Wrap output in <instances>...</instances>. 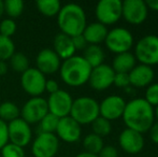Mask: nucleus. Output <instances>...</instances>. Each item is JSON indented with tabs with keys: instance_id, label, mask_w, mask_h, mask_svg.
I'll use <instances>...</instances> for the list:
<instances>
[{
	"instance_id": "37998d69",
	"label": "nucleus",
	"mask_w": 158,
	"mask_h": 157,
	"mask_svg": "<svg viewBox=\"0 0 158 157\" xmlns=\"http://www.w3.org/2000/svg\"><path fill=\"white\" fill-rule=\"evenodd\" d=\"M75 157H98L97 155H94V154L87 153V152H82V153L77 154Z\"/></svg>"
},
{
	"instance_id": "0eeeda50",
	"label": "nucleus",
	"mask_w": 158,
	"mask_h": 157,
	"mask_svg": "<svg viewBox=\"0 0 158 157\" xmlns=\"http://www.w3.org/2000/svg\"><path fill=\"white\" fill-rule=\"evenodd\" d=\"M121 0H101L97 3L95 15L97 22L104 26L114 25L122 19Z\"/></svg>"
},
{
	"instance_id": "a211bd4d",
	"label": "nucleus",
	"mask_w": 158,
	"mask_h": 157,
	"mask_svg": "<svg viewBox=\"0 0 158 157\" xmlns=\"http://www.w3.org/2000/svg\"><path fill=\"white\" fill-rule=\"evenodd\" d=\"M118 143L124 152H126L127 154L135 155L143 150L144 138L140 132L129 129V128H125L119 134Z\"/></svg>"
},
{
	"instance_id": "f3484780",
	"label": "nucleus",
	"mask_w": 158,
	"mask_h": 157,
	"mask_svg": "<svg viewBox=\"0 0 158 157\" xmlns=\"http://www.w3.org/2000/svg\"><path fill=\"white\" fill-rule=\"evenodd\" d=\"M37 69L44 76L53 74L59 71L61 66V59L52 48H43L39 52L35 58Z\"/></svg>"
},
{
	"instance_id": "6ab92c4d",
	"label": "nucleus",
	"mask_w": 158,
	"mask_h": 157,
	"mask_svg": "<svg viewBox=\"0 0 158 157\" xmlns=\"http://www.w3.org/2000/svg\"><path fill=\"white\" fill-rule=\"evenodd\" d=\"M130 86L135 88L148 87L153 83L155 73L154 70L150 66L145 65H137L130 72L128 73Z\"/></svg>"
},
{
	"instance_id": "4468645a",
	"label": "nucleus",
	"mask_w": 158,
	"mask_h": 157,
	"mask_svg": "<svg viewBox=\"0 0 158 157\" xmlns=\"http://www.w3.org/2000/svg\"><path fill=\"white\" fill-rule=\"evenodd\" d=\"M126 107V101L123 97L117 95H110L99 103V114L101 118L109 122L115 121L123 116Z\"/></svg>"
},
{
	"instance_id": "72a5a7b5",
	"label": "nucleus",
	"mask_w": 158,
	"mask_h": 157,
	"mask_svg": "<svg viewBox=\"0 0 158 157\" xmlns=\"http://www.w3.org/2000/svg\"><path fill=\"white\" fill-rule=\"evenodd\" d=\"M145 101L153 108L158 105V83H152L146 87L145 90Z\"/></svg>"
},
{
	"instance_id": "c756f323",
	"label": "nucleus",
	"mask_w": 158,
	"mask_h": 157,
	"mask_svg": "<svg viewBox=\"0 0 158 157\" xmlns=\"http://www.w3.org/2000/svg\"><path fill=\"white\" fill-rule=\"evenodd\" d=\"M92 129L93 134L103 138V137H106L111 134L112 125H111V122H109L108 119L99 116L92 123Z\"/></svg>"
},
{
	"instance_id": "412c9836",
	"label": "nucleus",
	"mask_w": 158,
	"mask_h": 157,
	"mask_svg": "<svg viewBox=\"0 0 158 157\" xmlns=\"http://www.w3.org/2000/svg\"><path fill=\"white\" fill-rule=\"evenodd\" d=\"M108 31L109 30L106 26L95 22V23L87 24L82 35L88 45H99L100 43L104 42Z\"/></svg>"
},
{
	"instance_id": "dca6fc26",
	"label": "nucleus",
	"mask_w": 158,
	"mask_h": 157,
	"mask_svg": "<svg viewBox=\"0 0 158 157\" xmlns=\"http://www.w3.org/2000/svg\"><path fill=\"white\" fill-rule=\"evenodd\" d=\"M55 134H56V137L59 140L64 141V142H77L82 134L81 125L79 123H77L71 116L59 118V123Z\"/></svg>"
},
{
	"instance_id": "f257e3e1",
	"label": "nucleus",
	"mask_w": 158,
	"mask_h": 157,
	"mask_svg": "<svg viewBox=\"0 0 158 157\" xmlns=\"http://www.w3.org/2000/svg\"><path fill=\"white\" fill-rule=\"evenodd\" d=\"M122 118L126 128L143 134L144 132L150 131L155 123L154 108L148 105L144 98H135L126 102Z\"/></svg>"
},
{
	"instance_id": "ddd939ff",
	"label": "nucleus",
	"mask_w": 158,
	"mask_h": 157,
	"mask_svg": "<svg viewBox=\"0 0 158 157\" xmlns=\"http://www.w3.org/2000/svg\"><path fill=\"white\" fill-rule=\"evenodd\" d=\"M8 134L9 142L23 149L29 144L32 138L30 125L21 118L8 123Z\"/></svg>"
},
{
	"instance_id": "5701e85b",
	"label": "nucleus",
	"mask_w": 158,
	"mask_h": 157,
	"mask_svg": "<svg viewBox=\"0 0 158 157\" xmlns=\"http://www.w3.org/2000/svg\"><path fill=\"white\" fill-rule=\"evenodd\" d=\"M83 57L88 65L93 68L102 65L104 60V52L100 45H87L83 52Z\"/></svg>"
},
{
	"instance_id": "a878e982",
	"label": "nucleus",
	"mask_w": 158,
	"mask_h": 157,
	"mask_svg": "<svg viewBox=\"0 0 158 157\" xmlns=\"http://www.w3.org/2000/svg\"><path fill=\"white\" fill-rule=\"evenodd\" d=\"M83 147L85 149L84 152L98 155L99 152L102 150V147H104L103 139L92 132V134L85 136V138L83 139Z\"/></svg>"
},
{
	"instance_id": "b1692460",
	"label": "nucleus",
	"mask_w": 158,
	"mask_h": 157,
	"mask_svg": "<svg viewBox=\"0 0 158 157\" xmlns=\"http://www.w3.org/2000/svg\"><path fill=\"white\" fill-rule=\"evenodd\" d=\"M35 6L42 15L48 17L57 16L61 9V4L58 0H38Z\"/></svg>"
},
{
	"instance_id": "a18cd8bd",
	"label": "nucleus",
	"mask_w": 158,
	"mask_h": 157,
	"mask_svg": "<svg viewBox=\"0 0 158 157\" xmlns=\"http://www.w3.org/2000/svg\"><path fill=\"white\" fill-rule=\"evenodd\" d=\"M154 111H155V119H157L158 122V105L154 109Z\"/></svg>"
},
{
	"instance_id": "2f4dec72",
	"label": "nucleus",
	"mask_w": 158,
	"mask_h": 157,
	"mask_svg": "<svg viewBox=\"0 0 158 157\" xmlns=\"http://www.w3.org/2000/svg\"><path fill=\"white\" fill-rule=\"evenodd\" d=\"M2 157H25V151L23 147L13 143H6L1 150Z\"/></svg>"
},
{
	"instance_id": "473e14b6",
	"label": "nucleus",
	"mask_w": 158,
	"mask_h": 157,
	"mask_svg": "<svg viewBox=\"0 0 158 157\" xmlns=\"http://www.w3.org/2000/svg\"><path fill=\"white\" fill-rule=\"evenodd\" d=\"M16 32V23L14 19H4L0 22V35L11 38Z\"/></svg>"
},
{
	"instance_id": "39448f33",
	"label": "nucleus",
	"mask_w": 158,
	"mask_h": 157,
	"mask_svg": "<svg viewBox=\"0 0 158 157\" xmlns=\"http://www.w3.org/2000/svg\"><path fill=\"white\" fill-rule=\"evenodd\" d=\"M133 55L141 65H158V36L148 35L140 39L135 45Z\"/></svg>"
},
{
	"instance_id": "9b49d317",
	"label": "nucleus",
	"mask_w": 158,
	"mask_h": 157,
	"mask_svg": "<svg viewBox=\"0 0 158 157\" xmlns=\"http://www.w3.org/2000/svg\"><path fill=\"white\" fill-rule=\"evenodd\" d=\"M46 102H48V113L57 116L58 118L70 115L73 99L66 90L59 89L58 92L50 95V97L46 99Z\"/></svg>"
},
{
	"instance_id": "a19ab883",
	"label": "nucleus",
	"mask_w": 158,
	"mask_h": 157,
	"mask_svg": "<svg viewBox=\"0 0 158 157\" xmlns=\"http://www.w3.org/2000/svg\"><path fill=\"white\" fill-rule=\"evenodd\" d=\"M146 6H148V10H152V11H155V12H158V0L146 1Z\"/></svg>"
},
{
	"instance_id": "7ed1b4c3",
	"label": "nucleus",
	"mask_w": 158,
	"mask_h": 157,
	"mask_svg": "<svg viewBox=\"0 0 158 157\" xmlns=\"http://www.w3.org/2000/svg\"><path fill=\"white\" fill-rule=\"evenodd\" d=\"M90 72L92 67L83 57L79 55H74L63 60L59 69V74L64 83L73 87H79L88 83Z\"/></svg>"
},
{
	"instance_id": "c85d7f7f",
	"label": "nucleus",
	"mask_w": 158,
	"mask_h": 157,
	"mask_svg": "<svg viewBox=\"0 0 158 157\" xmlns=\"http://www.w3.org/2000/svg\"><path fill=\"white\" fill-rule=\"evenodd\" d=\"M59 118L57 116L48 113L39 123V134H55Z\"/></svg>"
},
{
	"instance_id": "ea45409f",
	"label": "nucleus",
	"mask_w": 158,
	"mask_h": 157,
	"mask_svg": "<svg viewBox=\"0 0 158 157\" xmlns=\"http://www.w3.org/2000/svg\"><path fill=\"white\" fill-rule=\"evenodd\" d=\"M150 136L151 139L154 143L158 144V122L153 124V126L150 129Z\"/></svg>"
},
{
	"instance_id": "f03ea898",
	"label": "nucleus",
	"mask_w": 158,
	"mask_h": 157,
	"mask_svg": "<svg viewBox=\"0 0 158 157\" xmlns=\"http://www.w3.org/2000/svg\"><path fill=\"white\" fill-rule=\"evenodd\" d=\"M57 25L61 34L71 38L82 35L87 25L85 11L77 3L63 6L57 15Z\"/></svg>"
},
{
	"instance_id": "2eb2a0df",
	"label": "nucleus",
	"mask_w": 158,
	"mask_h": 157,
	"mask_svg": "<svg viewBox=\"0 0 158 157\" xmlns=\"http://www.w3.org/2000/svg\"><path fill=\"white\" fill-rule=\"evenodd\" d=\"M114 76L115 72L112 67L106 64H102L92 69L88 83L93 89L100 92V90L108 89L110 86L113 85Z\"/></svg>"
},
{
	"instance_id": "393cba45",
	"label": "nucleus",
	"mask_w": 158,
	"mask_h": 157,
	"mask_svg": "<svg viewBox=\"0 0 158 157\" xmlns=\"http://www.w3.org/2000/svg\"><path fill=\"white\" fill-rule=\"evenodd\" d=\"M21 116V109L12 101H6L0 105V119L6 124Z\"/></svg>"
},
{
	"instance_id": "c03bdc74",
	"label": "nucleus",
	"mask_w": 158,
	"mask_h": 157,
	"mask_svg": "<svg viewBox=\"0 0 158 157\" xmlns=\"http://www.w3.org/2000/svg\"><path fill=\"white\" fill-rule=\"evenodd\" d=\"M4 14V10H3V1L0 0V19L2 17V15Z\"/></svg>"
},
{
	"instance_id": "9d476101",
	"label": "nucleus",
	"mask_w": 158,
	"mask_h": 157,
	"mask_svg": "<svg viewBox=\"0 0 158 157\" xmlns=\"http://www.w3.org/2000/svg\"><path fill=\"white\" fill-rule=\"evenodd\" d=\"M59 150V139L55 134H39L33 140V157H54Z\"/></svg>"
},
{
	"instance_id": "79ce46f5",
	"label": "nucleus",
	"mask_w": 158,
	"mask_h": 157,
	"mask_svg": "<svg viewBox=\"0 0 158 157\" xmlns=\"http://www.w3.org/2000/svg\"><path fill=\"white\" fill-rule=\"evenodd\" d=\"M8 69H9L8 64H6V61L0 60V76H4V74L8 72Z\"/></svg>"
},
{
	"instance_id": "c9c22d12",
	"label": "nucleus",
	"mask_w": 158,
	"mask_h": 157,
	"mask_svg": "<svg viewBox=\"0 0 158 157\" xmlns=\"http://www.w3.org/2000/svg\"><path fill=\"white\" fill-rule=\"evenodd\" d=\"M9 143V134H8V124L0 119V151L4 145Z\"/></svg>"
},
{
	"instance_id": "20e7f679",
	"label": "nucleus",
	"mask_w": 158,
	"mask_h": 157,
	"mask_svg": "<svg viewBox=\"0 0 158 157\" xmlns=\"http://www.w3.org/2000/svg\"><path fill=\"white\" fill-rule=\"evenodd\" d=\"M80 125L92 124L99 118V102L92 97L83 96L74 99L71 108L70 115Z\"/></svg>"
},
{
	"instance_id": "58836bf2",
	"label": "nucleus",
	"mask_w": 158,
	"mask_h": 157,
	"mask_svg": "<svg viewBox=\"0 0 158 157\" xmlns=\"http://www.w3.org/2000/svg\"><path fill=\"white\" fill-rule=\"evenodd\" d=\"M59 90V85L55 80H46L45 82V92H48L50 95L54 94V93L58 92Z\"/></svg>"
},
{
	"instance_id": "aec40b11",
	"label": "nucleus",
	"mask_w": 158,
	"mask_h": 157,
	"mask_svg": "<svg viewBox=\"0 0 158 157\" xmlns=\"http://www.w3.org/2000/svg\"><path fill=\"white\" fill-rule=\"evenodd\" d=\"M53 51L57 54V56L61 59V60H66V59L70 58V57L74 56V53L77 52L73 45L72 38L64 34H57L53 40Z\"/></svg>"
},
{
	"instance_id": "6e6552de",
	"label": "nucleus",
	"mask_w": 158,
	"mask_h": 157,
	"mask_svg": "<svg viewBox=\"0 0 158 157\" xmlns=\"http://www.w3.org/2000/svg\"><path fill=\"white\" fill-rule=\"evenodd\" d=\"M48 113V102L43 97H31L24 103L21 109V118L26 123L39 124L40 121Z\"/></svg>"
},
{
	"instance_id": "f8f14e48",
	"label": "nucleus",
	"mask_w": 158,
	"mask_h": 157,
	"mask_svg": "<svg viewBox=\"0 0 158 157\" xmlns=\"http://www.w3.org/2000/svg\"><path fill=\"white\" fill-rule=\"evenodd\" d=\"M148 14V6L143 0H126L122 3V17L131 25H140L145 22Z\"/></svg>"
},
{
	"instance_id": "4c0bfd02",
	"label": "nucleus",
	"mask_w": 158,
	"mask_h": 157,
	"mask_svg": "<svg viewBox=\"0 0 158 157\" xmlns=\"http://www.w3.org/2000/svg\"><path fill=\"white\" fill-rule=\"evenodd\" d=\"M72 42H73V45H74L75 51H84L86 48V46L88 45L86 40L84 39L83 35L72 37Z\"/></svg>"
},
{
	"instance_id": "423d86ee",
	"label": "nucleus",
	"mask_w": 158,
	"mask_h": 157,
	"mask_svg": "<svg viewBox=\"0 0 158 157\" xmlns=\"http://www.w3.org/2000/svg\"><path fill=\"white\" fill-rule=\"evenodd\" d=\"M104 44L110 52L117 55L130 52L131 48L135 44V40L132 34L128 29L123 27H115L108 31Z\"/></svg>"
},
{
	"instance_id": "f704fd0d",
	"label": "nucleus",
	"mask_w": 158,
	"mask_h": 157,
	"mask_svg": "<svg viewBox=\"0 0 158 157\" xmlns=\"http://www.w3.org/2000/svg\"><path fill=\"white\" fill-rule=\"evenodd\" d=\"M113 85L117 86V87H119V88L129 87V86H130V82H129L128 73H115Z\"/></svg>"
},
{
	"instance_id": "cd10ccee",
	"label": "nucleus",
	"mask_w": 158,
	"mask_h": 157,
	"mask_svg": "<svg viewBox=\"0 0 158 157\" xmlns=\"http://www.w3.org/2000/svg\"><path fill=\"white\" fill-rule=\"evenodd\" d=\"M25 8V4L22 0H6L3 1L4 13L8 15V19H14L22 15Z\"/></svg>"
},
{
	"instance_id": "e433bc0d",
	"label": "nucleus",
	"mask_w": 158,
	"mask_h": 157,
	"mask_svg": "<svg viewBox=\"0 0 158 157\" xmlns=\"http://www.w3.org/2000/svg\"><path fill=\"white\" fill-rule=\"evenodd\" d=\"M98 157H118L117 150L113 145H104L97 155Z\"/></svg>"
},
{
	"instance_id": "bb28decb",
	"label": "nucleus",
	"mask_w": 158,
	"mask_h": 157,
	"mask_svg": "<svg viewBox=\"0 0 158 157\" xmlns=\"http://www.w3.org/2000/svg\"><path fill=\"white\" fill-rule=\"evenodd\" d=\"M10 66L13 71L24 73L27 69H29V59L24 53L15 52L10 59Z\"/></svg>"
},
{
	"instance_id": "1a4fd4ad",
	"label": "nucleus",
	"mask_w": 158,
	"mask_h": 157,
	"mask_svg": "<svg viewBox=\"0 0 158 157\" xmlns=\"http://www.w3.org/2000/svg\"><path fill=\"white\" fill-rule=\"evenodd\" d=\"M45 76L37 68H29L21 76L22 87L31 97H41L45 92Z\"/></svg>"
},
{
	"instance_id": "4be33fe9",
	"label": "nucleus",
	"mask_w": 158,
	"mask_h": 157,
	"mask_svg": "<svg viewBox=\"0 0 158 157\" xmlns=\"http://www.w3.org/2000/svg\"><path fill=\"white\" fill-rule=\"evenodd\" d=\"M135 66H137V59L133 53L126 52L117 54L113 59L111 67L115 73H129Z\"/></svg>"
},
{
	"instance_id": "7c9ffc66",
	"label": "nucleus",
	"mask_w": 158,
	"mask_h": 157,
	"mask_svg": "<svg viewBox=\"0 0 158 157\" xmlns=\"http://www.w3.org/2000/svg\"><path fill=\"white\" fill-rule=\"evenodd\" d=\"M15 53L14 42L11 38L0 35V60L6 61L12 57Z\"/></svg>"
}]
</instances>
